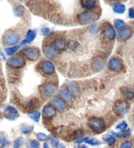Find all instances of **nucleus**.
Masks as SVG:
<instances>
[{
	"label": "nucleus",
	"mask_w": 134,
	"mask_h": 148,
	"mask_svg": "<svg viewBox=\"0 0 134 148\" xmlns=\"http://www.w3.org/2000/svg\"><path fill=\"white\" fill-rule=\"evenodd\" d=\"M98 18V15L97 13L92 12H83L77 16V19L79 24L82 25H87L93 24Z\"/></svg>",
	"instance_id": "1"
},
{
	"label": "nucleus",
	"mask_w": 134,
	"mask_h": 148,
	"mask_svg": "<svg viewBox=\"0 0 134 148\" xmlns=\"http://www.w3.org/2000/svg\"><path fill=\"white\" fill-rule=\"evenodd\" d=\"M3 43L6 46H16L20 41V36L16 32L9 30L3 36Z\"/></svg>",
	"instance_id": "2"
},
{
	"label": "nucleus",
	"mask_w": 134,
	"mask_h": 148,
	"mask_svg": "<svg viewBox=\"0 0 134 148\" xmlns=\"http://www.w3.org/2000/svg\"><path fill=\"white\" fill-rule=\"evenodd\" d=\"M88 125L92 130L96 132L104 131L105 127L104 120L98 117H90L88 119Z\"/></svg>",
	"instance_id": "3"
},
{
	"label": "nucleus",
	"mask_w": 134,
	"mask_h": 148,
	"mask_svg": "<svg viewBox=\"0 0 134 148\" xmlns=\"http://www.w3.org/2000/svg\"><path fill=\"white\" fill-rule=\"evenodd\" d=\"M7 65L11 68L20 69L24 67L26 65V61L24 58L20 57V56H12L7 60Z\"/></svg>",
	"instance_id": "4"
},
{
	"label": "nucleus",
	"mask_w": 134,
	"mask_h": 148,
	"mask_svg": "<svg viewBox=\"0 0 134 148\" xmlns=\"http://www.w3.org/2000/svg\"><path fill=\"white\" fill-rule=\"evenodd\" d=\"M102 33L103 36L107 40H113L115 39L116 37V31L115 28L109 23H107L103 26Z\"/></svg>",
	"instance_id": "5"
},
{
	"label": "nucleus",
	"mask_w": 134,
	"mask_h": 148,
	"mask_svg": "<svg viewBox=\"0 0 134 148\" xmlns=\"http://www.w3.org/2000/svg\"><path fill=\"white\" fill-rule=\"evenodd\" d=\"M114 110L119 115H124L127 113L129 110L128 104L124 101L118 100L114 104Z\"/></svg>",
	"instance_id": "6"
},
{
	"label": "nucleus",
	"mask_w": 134,
	"mask_h": 148,
	"mask_svg": "<svg viewBox=\"0 0 134 148\" xmlns=\"http://www.w3.org/2000/svg\"><path fill=\"white\" fill-rule=\"evenodd\" d=\"M22 53L28 60L32 62L37 60L39 57V51L34 48H28L22 50Z\"/></svg>",
	"instance_id": "7"
},
{
	"label": "nucleus",
	"mask_w": 134,
	"mask_h": 148,
	"mask_svg": "<svg viewBox=\"0 0 134 148\" xmlns=\"http://www.w3.org/2000/svg\"><path fill=\"white\" fill-rule=\"evenodd\" d=\"M4 112H6V116H6V119L10 121H13L20 116L17 110L12 106H7L4 109Z\"/></svg>",
	"instance_id": "8"
},
{
	"label": "nucleus",
	"mask_w": 134,
	"mask_h": 148,
	"mask_svg": "<svg viewBox=\"0 0 134 148\" xmlns=\"http://www.w3.org/2000/svg\"><path fill=\"white\" fill-rule=\"evenodd\" d=\"M41 69L46 75H52L55 73V67L53 63L48 60H45L41 63Z\"/></svg>",
	"instance_id": "9"
},
{
	"label": "nucleus",
	"mask_w": 134,
	"mask_h": 148,
	"mask_svg": "<svg viewBox=\"0 0 134 148\" xmlns=\"http://www.w3.org/2000/svg\"><path fill=\"white\" fill-rule=\"evenodd\" d=\"M40 90L44 95L47 97H51L56 92V87L55 85H53V84H47L41 86Z\"/></svg>",
	"instance_id": "10"
},
{
	"label": "nucleus",
	"mask_w": 134,
	"mask_h": 148,
	"mask_svg": "<svg viewBox=\"0 0 134 148\" xmlns=\"http://www.w3.org/2000/svg\"><path fill=\"white\" fill-rule=\"evenodd\" d=\"M122 62L117 58H111L108 63V67L111 71H119L122 69Z\"/></svg>",
	"instance_id": "11"
},
{
	"label": "nucleus",
	"mask_w": 134,
	"mask_h": 148,
	"mask_svg": "<svg viewBox=\"0 0 134 148\" xmlns=\"http://www.w3.org/2000/svg\"><path fill=\"white\" fill-rule=\"evenodd\" d=\"M50 46L56 51H62L66 49L67 45L64 39L58 38V39H55L53 40Z\"/></svg>",
	"instance_id": "12"
},
{
	"label": "nucleus",
	"mask_w": 134,
	"mask_h": 148,
	"mask_svg": "<svg viewBox=\"0 0 134 148\" xmlns=\"http://www.w3.org/2000/svg\"><path fill=\"white\" fill-rule=\"evenodd\" d=\"M121 94L127 101H131L134 98V90L129 87H122L120 89Z\"/></svg>",
	"instance_id": "13"
},
{
	"label": "nucleus",
	"mask_w": 134,
	"mask_h": 148,
	"mask_svg": "<svg viewBox=\"0 0 134 148\" xmlns=\"http://www.w3.org/2000/svg\"><path fill=\"white\" fill-rule=\"evenodd\" d=\"M36 36H37V31L36 30L29 29L27 32L25 39L22 40L21 43H20V45H25L26 44H28V43L32 42L35 39Z\"/></svg>",
	"instance_id": "14"
},
{
	"label": "nucleus",
	"mask_w": 134,
	"mask_h": 148,
	"mask_svg": "<svg viewBox=\"0 0 134 148\" xmlns=\"http://www.w3.org/2000/svg\"><path fill=\"white\" fill-rule=\"evenodd\" d=\"M132 35V32L130 28H123L118 32V38L121 40H126Z\"/></svg>",
	"instance_id": "15"
},
{
	"label": "nucleus",
	"mask_w": 134,
	"mask_h": 148,
	"mask_svg": "<svg viewBox=\"0 0 134 148\" xmlns=\"http://www.w3.org/2000/svg\"><path fill=\"white\" fill-rule=\"evenodd\" d=\"M96 1L95 0H82L81 1V5L82 9L88 11H92L96 6Z\"/></svg>",
	"instance_id": "16"
},
{
	"label": "nucleus",
	"mask_w": 134,
	"mask_h": 148,
	"mask_svg": "<svg viewBox=\"0 0 134 148\" xmlns=\"http://www.w3.org/2000/svg\"><path fill=\"white\" fill-rule=\"evenodd\" d=\"M59 94L61 98H62L64 101H66L68 103H70L72 101V95L71 92L69 91L66 88H60V91H59Z\"/></svg>",
	"instance_id": "17"
},
{
	"label": "nucleus",
	"mask_w": 134,
	"mask_h": 148,
	"mask_svg": "<svg viewBox=\"0 0 134 148\" xmlns=\"http://www.w3.org/2000/svg\"><path fill=\"white\" fill-rule=\"evenodd\" d=\"M51 103L53 104V106L55 108L58 110L59 111H64L65 110V104H64V102L61 101V99L57 97H55L52 99H51Z\"/></svg>",
	"instance_id": "18"
},
{
	"label": "nucleus",
	"mask_w": 134,
	"mask_h": 148,
	"mask_svg": "<svg viewBox=\"0 0 134 148\" xmlns=\"http://www.w3.org/2000/svg\"><path fill=\"white\" fill-rule=\"evenodd\" d=\"M43 114L45 117H52L56 115V110L55 108L52 106L47 105L43 109Z\"/></svg>",
	"instance_id": "19"
},
{
	"label": "nucleus",
	"mask_w": 134,
	"mask_h": 148,
	"mask_svg": "<svg viewBox=\"0 0 134 148\" xmlns=\"http://www.w3.org/2000/svg\"><path fill=\"white\" fill-rule=\"evenodd\" d=\"M112 134L114 137L119 138H126L131 135V131L130 129H126L119 132H112Z\"/></svg>",
	"instance_id": "20"
},
{
	"label": "nucleus",
	"mask_w": 134,
	"mask_h": 148,
	"mask_svg": "<svg viewBox=\"0 0 134 148\" xmlns=\"http://www.w3.org/2000/svg\"><path fill=\"white\" fill-rule=\"evenodd\" d=\"M93 66L97 70H101L105 66V62L100 57L96 58L93 61Z\"/></svg>",
	"instance_id": "21"
},
{
	"label": "nucleus",
	"mask_w": 134,
	"mask_h": 148,
	"mask_svg": "<svg viewBox=\"0 0 134 148\" xmlns=\"http://www.w3.org/2000/svg\"><path fill=\"white\" fill-rule=\"evenodd\" d=\"M113 10L117 14H123L126 11V6L120 2H118L113 5Z\"/></svg>",
	"instance_id": "22"
},
{
	"label": "nucleus",
	"mask_w": 134,
	"mask_h": 148,
	"mask_svg": "<svg viewBox=\"0 0 134 148\" xmlns=\"http://www.w3.org/2000/svg\"><path fill=\"white\" fill-rule=\"evenodd\" d=\"M33 129H34V126L32 125H28V124H22L20 126V130L22 134H28L30 132L33 131Z\"/></svg>",
	"instance_id": "23"
},
{
	"label": "nucleus",
	"mask_w": 134,
	"mask_h": 148,
	"mask_svg": "<svg viewBox=\"0 0 134 148\" xmlns=\"http://www.w3.org/2000/svg\"><path fill=\"white\" fill-rule=\"evenodd\" d=\"M102 139L104 142H106L109 146H112V145H115V143L117 142V140H116L115 137L113 136V135H111L109 134L104 135L102 137Z\"/></svg>",
	"instance_id": "24"
},
{
	"label": "nucleus",
	"mask_w": 134,
	"mask_h": 148,
	"mask_svg": "<svg viewBox=\"0 0 134 148\" xmlns=\"http://www.w3.org/2000/svg\"><path fill=\"white\" fill-rule=\"evenodd\" d=\"M45 53L48 57L49 58H55L56 57L58 53L57 51H56L51 46H47L45 48Z\"/></svg>",
	"instance_id": "25"
},
{
	"label": "nucleus",
	"mask_w": 134,
	"mask_h": 148,
	"mask_svg": "<svg viewBox=\"0 0 134 148\" xmlns=\"http://www.w3.org/2000/svg\"><path fill=\"white\" fill-rule=\"evenodd\" d=\"M28 116L30 119H32L33 121H34L35 122H37V123H38V122L40 120L41 112L39 111H37V110L33 111V112H30V113H28Z\"/></svg>",
	"instance_id": "26"
},
{
	"label": "nucleus",
	"mask_w": 134,
	"mask_h": 148,
	"mask_svg": "<svg viewBox=\"0 0 134 148\" xmlns=\"http://www.w3.org/2000/svg\"><path fill=\"white\" fill-rule=\"evenodd\" d=\"M39 101L37 99H32L27 103V107L30 110H33L39 106Z\"/></svg>",
	"instance_id": "27"
},
{
	"label": "nucleus",
	"mask_w": 134,
	"mask_h": 148,
	"mask_svg": "<svg viewBox=\"0 0 134 148\" xmlns=\"http://www.w3.org/2000/svg\"><path fill=\"white\" fill-rule=\"evenodd\" d=\"M0 144L4 147L8 146L10 144V142L7 139L6 134L3 132H0Z\"/></svg>",
	"instance_id": "28"
},
{
	"label": "nucleus",
	"mask_w": 134,
	"mask_h": 148,
	"mask_svg": "<svg viewBox=\"0 0 134 148\" xmlns=\"http://www.w3.org/2000/svg\"><path fill=\"white\" fill-rule=\"evenodd\" d=\"M14 14L17 16H21L25 13V8L22 5H18L13 9Z\"/></svg>",
	"instance_id": "29"
},
{
	"label": "nucleus",
	"mask_w": 134,
	"mask_h": 148,
	"mask_svg": "<svg viewBox=\"0 0 134 148\" xmlns=\"http://www.w3.org/2000/svg\"><path fill=\"white\" fill-rule=\"evenodd\" d=\"M114 26L116 28V29L118 30V31H120L122 29H123V27L125 26V22L123 21L122 20H120V19H115L114 21Z\"/></svg>",
	"instance_id": "30"
},
{
	"label": "nucleus",
	"mask_w": 134,
	"mask_h": 148,
	"mask_svg": "<svg viewBox=\"0 0 134 148\" xmlns=\"http://www.w3.org/2000/svg\"><path fill=\"white\" fill-rule=\"evenodd\" d=\"M20 45H16L14 46V47L6 48V49L5 50V52H6L7 56H12L13 53L17 52V51L20 49Z\"/></svg>",
	"instance_id": "31"
},
{
	"label": "nucleus",
	"mask_w": 134,
	"mask_h": 148,
	"mask_svg": "<svg viewBox=\"0 0 134 148\" xmlns=\"http://www.w3.org/2000/svg\"><path fill=\"white\" fill-rule=\"evenodd\" d=\"M26 145L27 148H40L39 142L35 140H29Z\"/></svg>",
	"instance_id": "32"
},
{
	"label": "nucleus",
	"mask_w": 134,
	"mask_h": 148,
	"mask_svg": "<svg viewBox=\"0 0 134 148\" xmlns=\"http://www.w3.org/2000/svg\"><path fill=\"white\" fill-rule=\"evenodd\" d=\"M36 138H37L38 141L41 142H47L48 139L47 135L43 133V132H38V133L36 134Z\"/></svg>",
	"instance_id": "33"
},
{
	"label": "nucleus",
	"mask_w": 134,
	"mask_h": 148,
	"mask_svg": "<svg viewBox=\"0 0 134 148\" xmlns=\"http://www.w3.org/2000/svg\"><path fill=\"white\" fill-rule=\"evenodd\" d=\"M84 136V133H83V131H82V130L81 129H77L76 131H75L73 134H72V136L74 139H79V138H83Z\"/></svg>",
	"instance_id": "34"
},
{
	"label": "nucleus",
	"mask_w": 134,
	"mask_h": 148,
	"mask_svg": "<svg viewBox=\"0 0 134 148\" xmlns=\"http://www.w3.org/2000/svg\"><path fill=\"white\" fill-rule=\"evenodd\" d=\"M68 47L69 50H75L77 48L79 47V43L75 40H71L69 41L68 44Z\"/></svg>",
	"instance_id": "35"
},
{
	"label": "nucleus",
	"mask_w": 134,
	"mask_h": 148,
	"mask_svg": "<svg viewBox=\"0 0 134 148\" xmlns=\"http://www.w3.org/2000/svg\"><path fill=\"white\" fill-rule=\"evenodd\" d=\"M24 144V138L22 137H19L14 141V147L20 148Z\"/></svg>",
	"instance_id": "36"
},
{
	"label": "nucleus",
	"mask_w": 134,
	"mask_h": 148,
	"mask_svg": "<svg viewBox=\"0 0 134 148\" xmlns=\"http://www.w3.org/2000/svg\"><path fill=\"white\" fill-rule=\"evenodd\" d=\"M85 143L91 145H97L101 144V142L99 141L96 138H90L86 140Z\"/></svg>",
	"instance_id": "37"
},
{
	"label": "nucleus",
	"mask_w": 134,
	"mask_h": 148,
	"mask_svg": "<svg viewBox=\"0 0 134 148\" xmlns=\"http://www.w3.org/2000/svg\"><path fill=\"white\" fill-rule=\"evenodd\" d=\"M133 144L130 140H126L120 145V148H132Z\"/></svg>",
	"instance_id": "38"
},
{
	"label": "nucleus",
	"mask_w": 134,
	"mask_h": 148,
	"mask_svg": "<svg viewBox=\"0 0 134 148\" xmlns=\"http://www.w3.org/2000/svg\"><path fill=\"white\" fill-rule=\"evenodd\" d=\"M68 87H69V88L70 89V90L72 93H78V87H77V86L75 84L72 83V82L69 83Z\"/></svg>",
	"instance_id": "39"
},
{
	"label": "nucleus",
	"mask_w": 134,
	"mask_h": 148,
	"mask_svg": "<svg viewBox=\"0 0 134 148\" xmlns=\"http://www.w3.org/2000/svg\"><path fill=\"white\" fill-rule=\"evenodd\" d=\"M127 128H128V124L126 123L124 121H122L121 123L118 124L117 127H116V129L120 130L121 131H124V130L127 129Z\"/></svg>",
	"instance_id": "40"
},
{
	"label": "nucleus",
	"mask_w": 134,
	"mask_h": 148,
	"mask_svg": "<svg viewBox=\"0 0 134 148\" xmlns=\"http://www.w3.org/2000/svg\"><path fill=\"white\" fill-rule=\"evenodd\" d=\"M48 139L50 140V142L51 145H52V146L54 147H56V145L58 144V141L56 140V138H55L53 137L52 136H50L48 137Z\"/></svg>",
	"instance_id": "41"
},
{
	"label": "nucleus",
	"mask_w": 134,
	"mask_h": 148,
	"mask_svg": "<svg viewBox=\"0 0 134 148\" xmlns=\"http://www.w3.org/2000/svg\"><path fill=\"white\" fill-rule=\"evenodd\" d=\"M41 33H42V34L43 35H45V36L49 35L50 33V29L48 27H43V28H42V29H41Z\"/></svg>",
	"instance_id": "42"
},
{
	"label": "nucleus",
	"mask_w": 134,
	"mask_h": 148,
	"mask_svg": "<svg viewBox=\"0 0 134 148\" xmlns=\"http://www.w3.org/2000/svg\"><path fill=\"white\" fill-rule=\"evenodd\" d=\"M129 18L131 19H134V8H130L128 12Z\"/></svg>",
	"instance_id": "43"
},
{
	"label": "nucleus",
	"mask_w": 134,
	"mask_h": 148,
	"mask_svg": "<svg viewBox=\"0 0 134 148\" xmlns=\"http://www.w3.org/2000/svg\"><path fill=\"white\" fill-rule=\"evenodd\" d=\"M89 138L88 137H86V138H79L77 140V144H81L82 142H86V140L88 139Z\"/></svg>",
	"instance_id": "44"
},
{
	"label": "nucleus",
	"mask_w": 134,
	"mask_h": 148,
	"mask_svg": "<svg viewBox=\"0 0 134 148\" xmlns=\"http://www.w3.org/2000/svg\"><path fill=\"white\" fill-rule=\"evenodd\" d=\"M56 148H66V145H64V144H62V143H59L57 144V145H56Z\"/></svg>",
	"instance_id": "45"
},
{
	"label": "nucleus",
	"mask_w": 134,
	"mask_h": 148,
	"mask_svg": "<svg viewBox=\"0 0 134 148\" xmlns=\"http://www.w3.org/2000/svg\"><path fill=\"white\" fill-rule=\"evenodd\" d=\"M43 148H50L49 147V145H48V144H47V143H45V144H43Z\"/></svg>",
	"instance_id": "46"
},
{
	"label": "nucleus",
	"mask_w": 134,
	"mask_h": 148,
	"mask_svg": "<svg viewBox=\"0 0 134 148\" xmlns=\"http://www.w3.org/2000/svg\"><path fill=\"white\" fill-rule=\"evenodd\" d=\"M81 148H88V147H86V145H82V147H81Z\"/></svg>",
	"instance_id": "47"
},
{
	"label": "nucleus",
	"mask_w": 134,
	"mask_h": 148,
	"mask_svg": "<svg viewBox=\"0 0 134 148\" xmlns=\"http://www.w3.org/2000/svg\"><path fill=\"white\" fill-rule=\"evenodd\" d=\"M0 148H2V147H1V146H0Z\"/></svg>",
	"instance_id": "48"
}]
</instances>
